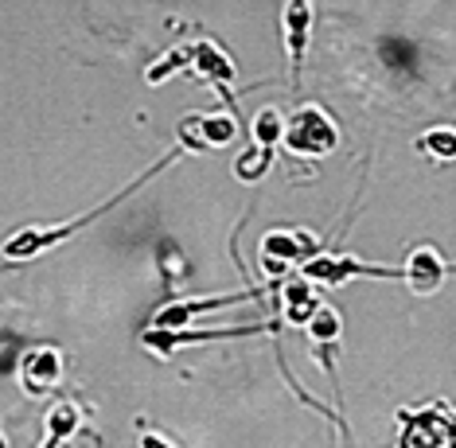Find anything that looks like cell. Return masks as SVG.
<instances>
[{
    "label": "cell",
    "mask_w": 456,
    "mask_h": 448,
    "mask_svg": "<svg viewBox=\"0 0 456 448\" xmlns=\"http://www.w3.org/2000/svg\"><path fill=\"white\" fill-rule=\"evenodd\" d=\"M172 160H175V152H168V156H164V160H157L149 172H141V175H137V180H133L129 187H121V191L113 195V200H106L102 207H94V211H86L82 218H70V223H63V226H47V231H39V226H28V231L12 234V238H8V242H4V257H12V262H24V257H36V254H44V249H51V246L67 242V238L75 234V231H82V226H90V223H94V218H102L106 211H113V207H118L121 200H129V195L137 191V187L149 183L152 175H160V172L168 168Z\"/></svg>",
    "instance_id": "cell-1"
},
{
    "label": "cell",
    "mask_w": 456,
    "mask_h": 448,
    "mask_svg": "<svg viewBox=\"0 0 456 448\" xmlns=\"http://www.w3.org/2000/svg\"><path fill=\"white\" fill-rule=\"evenodd\" d=\"M281 141L289 144L293 156H324L336 149V125H331V118L320 106H305L285 125Z\"/></svg>",
    "instance_id": "cell-2"
},
{
    "label": "cell",
    "mask_w": 456,
    "mask_h": 448,
    "mask_svg": "<svg viewBox=\"0 0 456 448\" xmlns=\"http://www.w3.org/2000/svg\"><path fill=\"white\" fill-rule=\"evenodd\" d=\"M300 277L305 281H320V285H344L351 277H390V281H402V269L394 265H370V262H359L351 254H320V257H308L300 265Z\"/></svg>",
    "instance_id": "cell-3"
},
{
    "label": "cell",
    "mask_w": 456,
    "mask_h": 448,
    "mask_svg": "<svg viewBox=\"0 0 456 448\" xmlns=\"http://www.w3.org/2000/svg\"><path fill=\"white\" fill-rule=\"evenodd\" d=\"M406 421V448H456V421L444 410H425V413H402Z\"/></svg>",
    "instance_id": "cell-4"
},
{
    "label": "cell",
    "mask_w": 456,
    "mask_h": 448,
    "mask_svg": "<svg viewBox=\"0 0 456 448\" xmlns=\"http://www.w3.org/2000/svg\"><path fill=\"white\" fill-rule=\"evenodd\" d=\"M234 137H238V118H183L180 121L183 149H195V152L226 149Z\"/></svg>",
    "instance_id": "cell-5"
},
{
    "label": "cell",
    "mask_w": 456,
    "mask_h": 448,
    "mask_svg": "<svg viewBox=\"0 0 456 448\" xmlns=\"http://www.w3.org/2000/svg\"><path fill=\"white\" fill-rule=\"evenodd\" d=\"M285 51H289V70L300 78V62L308 55V39H313V0H289L285 4Z\"/></svg>",
    "instance_id": "cell-6"
},
{
    "label": "cell",
    "mask_w": 456,
    "mask_h": 448,
    "mask_svg": "<svg viewBox=\"0 0 456 448\" xmlns=\"http://www.w3.org/2000/svg\"><path fill=\"white\" fill-rule=\"evenodd\" d=\"M191 67L200 70L207 82H215V90H219L223 102L231 106V118H238V102H234V94H231V82H234V75H238L234 62L226 59L215 44H195V47H191Z\"/></svg>",
    "instance_id": "cell-7"
},
{
    "label": "cell",
    "mask_w": 456,
    "mask_h": 448,
    "mask_svg": "<svg viewBox=\"0 0 456 448\" xmlns=\"http://www.w3.org/2000/svg\"><path fill=\"white\" fill-rule=\"evenodd\" d=\"M449 269H452V265L444 262V257H441L433 246H418V249L410 254V262L402 265V281H410L413 293H437Z\"/></svg>",
    "instance_id": "cell-8"
},
{
    "label": "cell",
    "mask_w": 456,
    "mask_h": 448,
    "mask_svg": "<svg viewBox=\"0 0 456 448\" xmlns=\"http://www.w3.org/2000/svg\"><path fill=\"white\" fill-rule=\"evenodd\" d=\"M257 297H262L257 289H246V293H231V297H211V300H183V305H168L157 320H152V328H183V324H191L195 316H203V312L231 308V305H242V300H257Z\"/></svg>",
    "instance_id": "cell-9"
},
{
    "label": "cell",
    "mask_w": 456,
    "mask_h": 448,
    "mask_svg": "<svg viewBox=\"0 0 456 448\" xmlns=\"http://www.w3.org/2000/svg\"><path fill=\"white\" fill-rule=\"evenodd\" d=\"M257 331H269L265 324H250V328H223V331H180V328H152L144 343L157 351H172L183 347V343H215V339H238V336H257Z\"/></svg>",
    "instance_id": "cell-10"
},
{
    "label": "cell",
    "mask_w": 456,
    "mask_h": 448,
    "mask_svg": "<svg viewBox=\"0 0 456 448\" xmlns=\"http://www.w3.org/2000/svg\"><path fill=\"white\" fill-rule=\"evenodd\" d=\"M59 374H63V359H59L55 347H39L24 362V382H28V390L32 394L51 390L59 382Z\"/></svg>",
    "instance_id": "cell-11"
},
{
    "label": "cell",
    "mask_w": 456,
    "mask_h": 448,
    "mask_svg": "<svg viewBox=\"0 0 456 448\" xmlns=\"http://www.w3.org/2000/svg\"><path fill=\"white\" fill-rule=\"evenodd\" d=\"M281 312H285V320H289V324H305V320L316 312V297H313V289H308V281H305V277L285 281V293H281Z\"/></svg>",
    "instance_id": "cell-12"
},
{
    "label": "cell",
    "mask_w": 456,
    "mask_h": 448,
    "mask_svg": "<svg viewBox=\"0 0 456 448\" xmlns=\"http://www.w3.org/2000/svg\"><path fill=\"white\" fill-rule=\"evenodd\" d=\"M300 254V238L297 234H285V231H273L262 238V262L269 273H281L285 262H297Z\"/></svg>",
    "instance_id": "cell-13"
},
{
    "label": "cell",
    "mask_w": 456,
    "mask_h": 448,
    "mask_svg": "<svg viewBox=\"0 0 456 448\" xmlns=\"http://www.w3.org/2000/svg\"><path fill=\"white\" fill-rule=\"evenodd\" d=\"M75 429H78V410H75V405H70V402L51 405V413H47V441L39 448H59L67 436H75Z\"/></svg>",
    "instance_id": "cell-14"
},
{
    "label": "cell",
    "mask_w": 456,
    "mask_h": 448,
    "mask_svg": "<svg viewBox=\"0 0 456 448\" xmlns=\"http://www.w3.org/2000/svg\"><path fill=\"white\" fill-rule=\"evenodd\" d=\"M305 328H308V336H313L316 343H331V339H339V312L336 308H328V305H316V312L305 320Z\"/></svg>",
    "instance_id": "cell-15"
},
{
    "label": "cell",
    "mask_w": 456,
    "mask_h": 448,
    "mask_svg": "<svg viewBox=\"0 0 456 448\" xmlns=\"http://www.w3.org/2000/svg\"><path fill=\"white\" fill-rule=\"evenodd\" d=\"M285 137V125L277 118V110H262L254 118V144H265V149H277V141Z\"/></svg>",
    "instance_id": "cell-16"
},
{
    "label": "cell",
    "mask_w": 456,
    "mask_h": 448,
    "mask_svg": "<svg viewBox=\"0 0 456 448\" xmlns=\"http://www.w3.org/2000/svg\"><path fill=\"white\" fill-rule=\"evenodd\" d=\"M269 160H273V149H265V144H254L246 156H238L234 175H238V180H257V175L269 168Z\"/></svg>",
    "instance_id": "cell-17"
},
{
    "label": "cell",
    "mask_w": 456,
    "mask_h": 448,
    "mask_svg": "<svg viewBox=\"0 0 456 448\" xmlns=\"http://www.w3.org/2000/svg\"><path fill=\"white\" fill-rule=\"evenodd\" d=\"M418 149H429L433 156H441V160H452L456 156V133L452 129H433L418 141Z\"/></svg>",
    "instance_id": "cell-18"
},
{
    "label": "cell",
    "mask_w": 456,
    "mask_h": 448,
    "mask_svg": "<svg viewBox=\"0 0 456 448\" xmlns=\"http://www.w3.org/2000/svg\"><path fill=\"white\" fill-rule=\"evenodd\" d=\"M183 62H191V47H175V51H168V55H164L157 67H149V82H164L175 67H183Z\"/></svg>",
    "instance_id": "cell-19"
},
{
    "label": "cell",
    "mask_w": 456,
    "mask_h": 448,
    "mask_svg": "<svg viewBox=\"0 0 456 448\" xmlns=\"http://www.w3.org/2000/svg\"><path fill=\"white\" fill-rule=\"evenodd\" d=\"M141 448H172V444H164V441H160V436L144 433V436H141Z\"/></svg>",
    "instance_id": "cell-20"
}]
</instances>
